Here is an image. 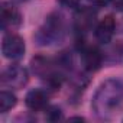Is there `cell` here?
Segmentation results:
<instances>
[{"label":"cell","instance_id":"obj_8","mask_svg":"<svg viewBox=\"0 0 123 123\" xmlns=\"http://www.w3.org/2000/svg\"><path fill=\"white\" fill-rule=\"evenodd\" d=\"M48 100H49V94L46 90H42V88H33L25 97L26 107L33 111H41V110L46 109Z\"/></svg>","mask_w":123,"mask_h":123},{"label":"cell","instance_id":"obj_12","mask_svg":"<svg viewBox=\"0 0 123 123\" xmlns=\"http://www.w3.org/2000/svg\"><path fill=\"white\" fill-rule=\"evenodd\" d=\"M64 116H62V110L59 107L54 106V107H49L46 110V120H51V122H58L61 120Z\"/></svg>","mask_w":123,"mask_h":123},{"label":"cell","instance_id":"obj_16","mask_svg":"<svg viewBox=\"0 0 123 123\" xmlns=\"http://www.w3.org/2000/svg\"><path fill=\"white\" fill-rule=\"evenodd\" d=\"M70 120H81V122H83V120H84V119H83V117H71V119H70Z\"/></svg>","mask_w":123,"mask_h":123},{"label":"cell","instance_id":"obj_7","mask_svg":"<svg viewBox=\"0 0 123 123\" xmlns=\"http://www.w3.org/2000/svg\"><path fill=\"white\" fill-rule=\"evenodd\" d=\"M20 23H22L20 12L13 6H10L7 3H3L2 5V29L5 32H7V31L19 28Z\"/></svg>","mask_w":123,"mask_h":123},{"label":"cell","instance_id":"obj_14","mask_svg":"<svg viewBox=\"0 0 123 123\" xmlns=\"http://www.w3.org/2000/svg\"><path fill=\"white\" fill-rule=\"evenodd\" d=\"M90 3H93V6H97V7H100V6H106L110 0H88Z\"/></svg>","mask_w":123,"mask_h":123},{"label":"cell","instance_id":"obj_11","mask_svg":"<svg viewBox=\"0 0 123 123\" xmlns=\"http://www.w3.org/2000/svg\"><path fill=\"white\" fill-rule=\"evenodd\" d=\"M104 59L110 64H122L123 62V43H116L113 48H110Z\"/></svg>","mask_w":123,"mask_h":123},{"label":"cell","instance_id":"obj_1","mask_svg":"<svg viewBox=\"0 0 123 123\" xmlns=\"http://www.w3.org/2000/svg\"><path fill=\"white\" fill-rule=\"evenodd\" d=\"M123 106V81L122 80H107L104 81L94 98H93V109L101 119H109L116 114L120 107Z\"/></svg>","mask_w":123,"mask_h":123},{"label":"cell","instance_id":"obj_10","mask_svg":"<svg viewBox=\"0 0 123 123\" xmlns=\"http://www.w3.org/2000/svg\"><path fill=\"white\" fill-rule=\"evenodd\" d=\"M18 103V98L13 93L3 90L0 93V113H7L9 110H12Z\"/></svg>","mask_w":123,"mask_h":123},{"label":"cell","instance_id":"obj_4","mask_svg":"<svg viewBox=\"0 0 123 123\" xmlns=\"http://www.w3.org/2000/svg\"><path fill=\"white\" fill-rule=\"evenodd\" d=\"M28 71L20 65H9L2 73V84L9 88H22L28 84Z\"/></svg>","mask_w":123,"mask_h":123},{"label":"cell","instance_id":"obj_13","mask_svg":"<svg viewBox=\"0 0 123 123\" xmlns=\"http://www.w3.org/2000/svg\"><path fill=\"white\" fill-rule=\"evenodd\" d=\"M81 0H59V3L65 7H78Z\"/></svg>","mask_w":123,"mask_h":123},{"label":"cell","instance_id":"obj_3","mask_svg":"<svg viewBox=\"0 0 123 123\" xmlns=\"http://www.w3.org/2000/svg\"><path fill=\"white\" fill-rule=\"evenodd\" d=\"M25 51H26V45H25L23 38H20L16 33L5 35L3 42H2V54L5 58L18 61V59L23 58Z\"/></svg>","mask_w":123,"mask_h":123},{"label":"cell","instance_id":"obj_2","mask_svg":"<svg viewBox=\"0 0 123 123\" xmlns=\"http://www.w3.org/2000/svg\"><path fill=\"white\" fill-rule=\"evenodd\" d=\"M65 35V25L64 18L59 13H51L45 23L39 28L36 33V41L39 45H54L61 42Z\"/></svg>","mask_w":123,"mask_h":123},{"label":"cell","instance_id":"obj_17","mask_svg":"<svg viewBox=\"0 0 123 123\" xmlns=\"http://www.w3.org/2000/svg\"><path fill=\"white\" fill-rule=\"evenodd\" d=\"M16 2H20L22 3V2H28V0H16Z\"/></svg>","mask_w":123,"mask_h":123},{"label":"cell","instance_id":"obj_6","mask_svg":"<svg viewBox=\"0 0 123 123\" xmlns=\"http://www.w3.org/2000/svg\"><path fill=\"white\" fill-rule=\"evenodd\" d=\"M114 31H116V20L113 16H104L96 26L94 29V36L97 39V42L100 43H109L113 36H114Z\"/></svg>","mask_w":123,"mask_h":123},{"label":"cell","instance_id":"obj_5","mask_svg":"<svg viewBox=\"0 0 123 123\" xmlns=\"http://www.w3.org/2000/svg\"><path fill=\"white\" fill-rule=\"evenodd\" d=\"M80 54H81L83 65L87 71H97L104 61V55L96 46H91V45H83L80 49Z\"/></svg>","mask_w":123,"mask_h":123},{"label":"cell","instance_id":"obj_9","mask_svg":"<svg viewBox=\"0 0 123 123\" xmlns=\"http://www.w3.org/2000/svg\"><path fill=\"white\" fill-rule=\"evenodd\" d=\"M96 22V10L91 7H80L74 16V26L78 32H87Z\"/></svg>","mask_w":123,"mask_h":123},{"label":"cell","instance_id":"obj_15","mask_svg":"<svg viewBox=\"0 0 123 123\" xmlns=\"http://www.w3.org/2000/svg\"><path fill=\"white\" fill-rule=\"evenodd\" d=\"M113 6H114L117 10L123 12V0H113Z\"/></svg>","mask_w":123,"mask_h":123}]
</instances>
